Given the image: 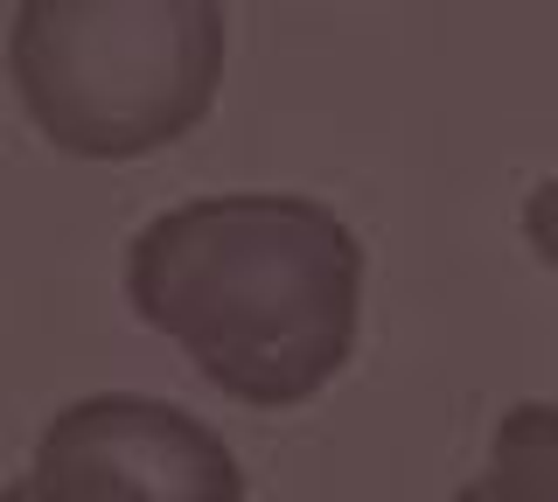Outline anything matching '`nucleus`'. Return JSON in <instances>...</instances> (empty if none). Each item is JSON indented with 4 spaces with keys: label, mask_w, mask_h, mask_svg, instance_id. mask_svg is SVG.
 <instances>
[{
    "label": "nucleus",
    "mask_w": 558,
    "mask_h": 502,
    "mask_svg": "<svg viewBox=\"0 0 558 502\" xmlns=\"http://www.w3.org/2000/svg\"><path fill=\"white\" fill-rule=\"evenodd\" d=\"M126 301L223 397L279 412L356 350L363 245L314 196H196L126 245Z\"/></svg>",
    "instance_id": "nucleus-1"
},
{
    "label": "nucleus",
    "mask_w": 558,
    "mask_h": 502,
    "mask_svg": "<svg viewBox=\"0 0 558 502\" xmlns=\"http://www.w3.org/2000/svg\"><path fill=\"white\" fill-rule=\"evenodd\" d=\"M8 77L57 154H161L223 84V0H22Z\"/></svg>",
    "instance_id": "nucleus-2"
},
{
    "label": "nucleus",
    "mask_w": 558,
    "mask_h": 502,
    "mask_svg": "<svg viewBox=\"0 0 558 502\" xmlns=\"http://www.w3.org/2000/svg\"><path fill=\"white\" fill-rule=\"evenodd\" d=\"M43 502H244V467L196 412L140 391L63 405L35 440Z\"/></svg>",
    "instance_id": "nucleus-3"
},
{
    "label": "nucleus",
    "mask_w": 558,
    "mask_h": 502,
    "mask_svg": "<svg viewBox=\"0 0 558 502\" xmlns=\"http://www.w3.org/2000/svg\"><path fill=\"white\" fill-rule=\"evenodd\" d=\"M488 502H558V405H510L488 432V467H482Z\"/></svg>",
    "instance_id": "nucleus-4"
},
{
    "label": "nucleus",
    "mask_w": 558,
    "mask_h": 502,
    "mask_svg": "<svg viewBox=\"0 0 558 502\" xmlns=\"http://www.w3.org/2000/svg\"><path fill=\"white\" fill-rule=\"evenodd\" d=\"M523 237H531V252L558 272V175H545L523 196Z\"/></svg>",
    "instance_id": "nucleus-5"
},
{
    "label": "nucleus",
    "mask_w": 558,
    "mask_h": 502,
    "mask_svg": "<svg viewBox=\"0 0 558 502\" xmlns=\"http://www.w3.org/2000/svg\"><path fill=\"white\" fill-rule=\"evenodd\" d=\"M0 502H43V489H35V481L22 475V481H8V489H0Z\"/></svg>",
    "instance_id": "nucleus-6"
},
{
    "label": "nucleus",
    "mask_w": 558,
    "mask_h": 502,
    "mask_svg": "<svg viewBox=\"0 0 558 502\" xmlns=\"http://www.w3.org/2000/svg\"><path fill=\"white\" fill-rule=\"evenodd\" d=\"M453 502H488V495H482V481H461V489H453Z\"/></svg>",
    "instance_id": "nucleus-7"
}]
</instances>
